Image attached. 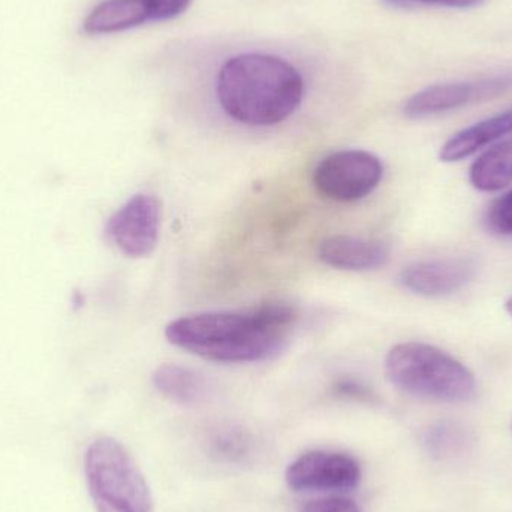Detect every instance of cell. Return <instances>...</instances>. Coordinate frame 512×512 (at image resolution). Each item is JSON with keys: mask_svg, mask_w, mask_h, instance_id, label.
Returning <instances> with one entry per match:
<instances>
[{"mask_svg": "<svg viewBox=\"0 0 512 512\" xmlns=\"http://www.w3.org/2000/svg\"><path fill=\"white\" fill-rule=\"evenodd\" d=\"M469 180L481 192H496L512 183V138L487 149L469 171Z\"/></svg>", "mask_w": 512, "mask_h": 512, "instance_id": "obj_14", "label": "cell"}, {"mask_svg": "<svg viewBox=\"0 0 512 512\" xmlns=\"http://www.w3.org/2000/svg\"><path fill=\"white\" fill-rule=\"evenodd\" d=\"M286 484L294 492H348L361 481L354 457L331 451H310L286 469Z\"/></svg>", "mask_w": 512, "mask_h": 512, "instance_id": "obj_7", "label": "cell"}, {"mask_svg": "<svg viewBox=\"0 0 512 512\" xmlns=\"http://www.w3.org/2000/svg\"><path fill=\"white\" fill-rule=\"evenodd\" d=\"M384 176L378 156L366 150H342L319 162L313 185L322 197L337 203L360 201L372 194Z\"/></svg>", "mask_w": 512, "mask_h": 512, "instance_id": "obj_5", "label": "cell"}, {"mask_svg": "<svg viewBox=\"0 0 512 512\" xmlns=\"http://www.w3.org/2000/svg\"><path fill=\"white\" fill-rule=\"evenodd\" d=\"M161 207L153 195L129 198L107 222V236L123 255L143 258L155 251Z\"/></svg>", "mask_w": 512, "mask_h": 512, "instance_id": "obj_8", "label": "cell"}, {"mask_svg": "<svg viewBox=\"0 0 512 512\" xmlns=\"http://www.w3.org/2000/svg\"><path fill=\"white\" fill-rule=\"evenodd\" d=\"M298 312L283 301H268L246 312L183 316L165 328L168 342L216 363L270 360L288 345Z\"/></svg>", "mask_w": 512, "mask_h": 512, "instance_id": "obj_1", "label": "cell"}, {"mask_svg": "<svg viewBox=\"0 0 512 512\" xmlns=\"http://www.w3.org/2000/svg\"><path fill=\"white\" fill-rule=\"evenodd\" d=\"M505 309H507V312L512 316V295L508 298L507 304H505Z\"/></svg>", "mask_w": 512, "mask_h": 512, "instance_id": "obj_21", "label": "cell"}, {"mask_svg": "<svg viewBox=\"0 0 512 512\" xmlns=\"http://www.w3.org/2000/svg\"><path fill=\"white\" fill-rule=\"evenodd\" d=\"M385 372L394 387L418 399L465 403L477 394L474 373L448 352L421 342L391 348Z\"/></svg>", "mask_w": 512, "mask_h": 512, "instance_id": "obj_3", "label": "cell"}, {"mask_svg": "<svg viewBox=\"0 0 512 512\" xmlns=\"http://www.w3.org/2000/svg\"><path fill=\"white\" fill-rule=\"evenodd\" d=\"M156 390L171 402L191 406L203 402L209 393L207 379L197 370L179 364H162L153 373Z\"/></svg>", "mask_w": 512, "mask_h": 512, "instance_id": "obj_13", "label": "cell"}, {"mask_svg": "<svg viewBox=\"0 0 512 512\" xmlns=\"http://www.w3.org/2000/svg\"><path fill=\"white\" fill-rule=\"evenodd\" d=\"M149 21L152 20L147 0H104L89 12L83 30L89 35H110Z\"/></svg>", "mask_w": 512, "mask_h": 512, "instance_id": "obj_12", "label": "cell"}, {"mask_svg": "<svg viewBox=\"0 0 512 512\" xmlns=\"http://www.w3.org/2000/svg\"><path fill=\"white\" fill-rule=\"evenodd\" d=\"M512 134V108L454 134L439 152L442 162H459Z\"/></svg>", "mask_w": 512, "mask_h": 512, "instance_id": "obj_11", "label": "cell"}, {"mask_svg": "<svg viewBox=\"0 0 512 512\" xmlns=\"http://www.w3.org/2000/svg\"><path fill=\"white\" fill-rule=\"evenodd\" d=\"M424 444L433 456H453L460 453L468 444V433L460 424L441 421L427 430Z\"/></svg>", "mask_w": 512, "mask_h": 512, "instance_id": "obj_15", "label": "cell"}, {"mask_svg": "<svg viewBox=\"0 0 512 512\" xmlns=\"http://www.w3.org/2000/svg\"><path fill=\"white\" fill-rule=\"evenodd\" d=\"M487 230L501 237H512V189L496 198L484 216Z\"/></svg>", "mask_w": 512, "mask_h": 512, "instance_id": "obj_16", "label": "cell"}, {"mask_svg": "<svg viewBox=\"0 0 512 512\" xmlns=\"http://www.w3.org/2000/svg\"><path fill=\"white\" fill-rule=\"evenodd\" d=\"M316 254L324 264L348 271L375 270L390 259L385 243L352 236L327 237L319 243Z\"/></svg>", "mask_w": 512, "mask_h": 512, "instance_id": "obj_10", "label": "cell"}, {"mask_svg": "<svg viewBox=\"0 0 512 512\" xmlns=\"http://www.w3.org/2000/svg\"><path fill=\"white\" fill-rule=\"evenodd\" d=\"M477 268V262L469 256L424 259L406 265L399 280L412 294L441 298L465 288L474 279Z\"/></svg>", "mask_w": 512, "mask_h": 512, "instance_id": "obj_9", "label": "cell"}, {"mask_svg": "<svg viewBox=\"0 0 512 512\" xmlns=\"http://www.w3.org/2000/svg\"><path fill=\"white\" fill-rule=\"evenodd\" d=\"M87 489L96 512H152L146 478L113 438H99L84 456Z\"/></svg>", "mask_w": 512, "mask_h": 512, "instance_id": "obj_4", "label": "cell"}, {"mask_svg": "<svg viewBox=\"0 0 512 512\" xmlns=\"http://www.w3.org/2000/svg\"><path fill=\"white\" fill-rule=\"evenodd\" d=\"M512 87V72L474 81L433 84L406 101L405 116L420 120L460 110L504 95Z\"/></svg>", "mask_w": 512, "mask_h": 512, "instance_id": "obj_6", "label": "cell"}, {"mask_svg": "<svg viewBox=\"0 0 512 512\" xmlns=\"http://www.w3.org/2000/svg\"><path fill=\"white\" fill-rule=\"evenodd\" d=\"M150 20L168 21L182 15L191 6L192 0H147Z\"/></svg>", "mask_w": 512, "mask_h": 512, "instance_id": "obj_19", "label": "cell"}, {"mask_svg": "<svg viewBox=\"0 0 512 512\" xmlns=\"http://www.w3.org/2000/svg\"><path fill=\"white\" fill-rule=\"evenodd\" d=\"M304 80L291 63L264 53L231 57L222 66L216 93L222 110L249 126H271L295 113Z\"/></svg>", "mask_w": 512, "mask_h": 512, "instance_id": "obj_2", "label": "cell"}, {"mask_svg": "<svg viewBox=\"0 0 512 512\" xmlns=\"http://www.w3.org/2000/svg\"><path fill=\"white\" fill-rule=\"evenodd\" d=\"M300 512H361V510L351 499L331 496V498L307 502L301 507Z\"/></svg>", "mask_w": 512, "mask_h": 512, "instance_id": "obj_20", "label": "cell"}, {"mask_svg": "<svg viewBox=\"0 0 512 512\" xmlns=\"http://www.w3.org/2000/svg\"><path fill=\"white\" fill-rule=\"evenodd\" d=\"M387 5L394 8H423V6H436V8L468 9L483 5L486 0H384Z\"/></svg>", "mask_w": 512, "mask_h": 512, "instance_id": "obj_17", "label": "cell"}, {"mask_svg": "<svg viewBox=\"0 0 512 512\" xmlns=\"http://www.w3.org/2000/svg\"><path fill=\"white\" fill-rule=\"evenodd\" d=\"M334 394L346 399L360 400V402H369L373 399V391L370 387L357 378L351 376H343V378L336 379L333 384Z\"/></svg>", "mask_w": 512, "mask_h": 512, "instance_id": "obj_18", "label": "cell"}]
</instances>
